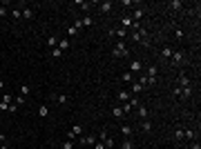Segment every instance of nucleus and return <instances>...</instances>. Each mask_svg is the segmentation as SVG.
<instances>
[{"instance_id":"1","label":"nucleus","mask_w":201,"mask_h":149,"mask_svg":"<svg viewBox=\"0 0 201 149\" xmlns=\"http://www.w3.org/2000/svg\"><path fill=\"white\" fill-rule=\"evenodd\" d=\"M112 56H114V58H125V56H130V49L125 47V42H116V45H114Z\"/></svg>"},{"instance_id":"2","label":"nucleus","mask_w":201,"mask_h":149,"mask_svg":"<svg viewBox=\"0 0 201 149\" xmlns=\"http://www.w3.org/2000/svg\"><path fill=\"white\" fill-rule=\"evenodd\" d=\"M157 80H159V69H157V65H150L148 67V87L154 85Z\"/></svg>"},{"instance_id":"3","label":"nucleus","mask_w":201,"mask_h":149,"mask_svg":"<svg viewBox=\"0 0 201 149\" xmlns=\"http://www.w3.org/2000/svg\"><path fill=\"white\" fill-rule=\"evenodd\" d=\"M76 136H78V138H80V136H83V125H74V127H72V131H70V134H67V140L76 138Z\"/></svg>"},{"instance_id":"4","label":"nucleus","mask_w":201,"mask_h":149,"mask_svg":"<svg viewBox=\"0 0 201 149\" xmlns=\"http://www.w3.org/2000/svg\"><path fill=\"white\" fill-rule=\"evenodd\" d=\"M139 71H143V62L141 60H132L130 62V73H139Z\"/></svg>"},{"instance_id":"5","label":"nucleus","mask_w":201,"mask_h":149,"mask_svg":"<svg viewBox=\"0 0 201 149\" xmlns=\"http://www.w3.org/2000/svg\"><path fill=\"white\" fill-rule=\"evenodd\" d=\"M94 142H96V136H92V134H89V136H80V145H85V147H87V145H89V147H94Z\"/></svg>"},{"instance_id":"6","label":"nucleus","mask_w":201,"mask_h":149,"mask_svg":"<svg viewBox=\"0 0 201 149\" xmlns=\"http://www.w3.org/2000/svg\"><path fill=\"white\" fill-rule=\"evenodd\" d=\"M183 58H186V54H183V51H172V62H174V65H181Z\"/></svg>"},{"instance_id":"7","label":"nucleus","mask_w":201,"mask_h":149,"mask_svg":"<svg viewBox=\"0 0 201 149\" xmlns=\"http://www.w3.org/2000/svg\"><path fill=\"white\" fill-rule=\"evenodd\" d=\"M177 87H190V78H188L186 76V73H181V76H179V85H177Z\"/></svg>"},{"instance_id":"8","label":"nucleus","mask_w":201,"mask_h":149,"mask_svg":"<svg viewBox=\"0 0 201 149\" xmlns=\"http://www.w3.org/2000/svg\"><path fill=\"white\" fill-rule=\"evenodd\" d=\"M70 45H72V42H70V38H63V40H58V49L63 51V54H65V51L70 49Z\"/></svg>"},{"instance_id":"9","label":"nucleus","mask_w":201,"mask_h":149,"mask_svg":"<svg viewBox=\"0 0 201 149\" xmlns=\"http://www.w3.org/2000/svg\"><path fill=\"white\" fill-rule=\"evenodd\" d=\"M139 116H141V120H148L150 111H148V107H145V105H139Z\"/></svg>"},{"instance_id":"10","label":"nucleus","mask_w":201,"mask_h":149,"mask_svg":"<svg viewBox=\"0 0 201 149\" xmlns=\"http://www.w3.org/2000/svg\"><path fill=\"white\" fill-rule=\"evenodd\" d=\"M38 116H40V118H47V116H49V107H47V105H40V107H38Z\"/></svg>"},{"instance_id":"11","label":"nucleus","mask_w":201,"mask_h":149,"mask_svg":"<svg viewBox=\"0 0 201 149\" xmlns=\"http://www.w3.org/2000/svg\"><path fill=\"white\" fill-rule=\"evenodd\" d=\"M116 98H118L121 102H128V100L132 98V94H128V91H118V94H116Z\"/></svg>"},{"instance_id":"12","label":"nucleus","mask_w":201,"mask_h":149,"mask_svg":"<svg viewBox=\"0 0 201 149\" xmlns=\"http://www.w3.org/2000/svg\"><path fill=\"white\" fill-rule=\"evenodd\" d=\"M20 14H22V18H27V20H31L34 18V11L29 7H25V9H20Z\"/></svg>"},{"instance_id":"13","label":"nucleus","mask_w":201,"mask_h":149,"mask_svg":"<svg viewBox=\"0 0 201 149\" xmlns=\"http://www.w3.org/2000/svg\"><path fill=\"white\" fill-rule=\"evenodd\" d=\"M121 25H125V29H128V27H132V29H134V22H132V18H130V16H123Z\"/></svg>"},{"instance_id":"14","label":"nucleus","mask_w":201,"mask_h":149,"mask_svg":"<svg viewBox=\"0 0 201 149\" xmlns=\"http://www.w3.org/2000/svg\"><path fill=\"white\" fill-rule=\"evenodd\" d=\"M101 11H103V14H110V11H112V2H110V0H107V2H101Z\"/></svg>"},{"instance_id":"15","label":"nucleus","mask_w":201,"mask_h":149,"mask_svg":"<svg viewBox=\"0 0 201 149\" xmlns=\"http://www.w3.org/2000/svg\"><path fill=\"white\" fill-rule=\"evenodd\" d=\"M121 131H123L125 138H130V136H132V127H130V125H121Z\"/></svg>"},{"instance_id":"16","label":"nucleus","mask_w":201,"mask_h":149,"mask_svg":"<svg viewBox=\"0 0 201 149\" xmlns=\"http://www.w3.org/2000/svg\"><path fill=\"white\" fill-rule=\"evenodd\" d=\"M114 33H116L118 38H128V29H125V27H118V29H114Z\"/></svg>"},{"instance_id":"17","label":"nucleus","mask_w":201,"mask_h":149,"mask_svg":"<svg viewBox=\"0 0 201 149\" xmlns=\"http://www.w3.org/2000/svg\"><path fill=\"white\" fill-rule=\"evenodd\" d=\"M192 96V87H183L181 89V98H190Z\"/></svg>"},{"instance_id":"18","label":"nucleus","mask_w":201,"mask_h":149,"mask_svg":"<svg viewBox=\"0 0 201 149\" xmlns=\"http://www.w3.org/2000/svg\"><path fill=\"white\" fill-rule=\"evenodd\" d=\"M141 129L143 131H152V123L150 120H141Z\"/></svg>"},{"instance_id":"19","label":"nucleus","mask_w":201,"mask_h":149,"mask_svg":"<svg viewBox=\"0 0 201 149\" xmlns=\"http://www.w3.org/2000/svg\"><path fill=\"white\" fill-rule=\"evenodd\" d=\"M112 116H114V118H123L125 113H123V109H121V107H114V109H112Z\"/></svg>"},{"instance_id":"20","label":"nucleus","mask_w":201,"mask_h":149,"mask_svg":"<svg viewBox=\"0 0 201 149\" xmlns=\"http://www.w3.org/2000/svg\"><path fill=\"white\" fill-rule=\"evenodd\" d=\"M121 80H123V82H132V80H134V73L125 71V73H123V78H121Z\"/></svg>"},{"instance_id":"21","label":"nucleus","mask_w":201,"mask_h":149,"mask_svg":"<svg viewBox=\"0 0 201 149\" xmlns=\"http://www.w3.org/2000/svg\"><path fill=\"white\" fill-rule=\"evenodd\" d=\"M161 56H163V58H172V49L170 47H163V49H161Z\"/></svg>"},{"instance_id":"22","label":"nucleus","mask_w":201,"mask_h":149,"mask_svg":"<svg viewBox=\"0 0 201 149\" xmlns=\"http://www.w3.org/2000/svg\"><path fill=\"white\" fill-rule=\"evenodd\" d=\"M47 45H49L51 49H54V47H58V38H54V36H51V38H47Z\"/></svg>"},{"instance_id":"23","label":"nucleus","mask_w":201,"mask_h":149,"mask_svg":"<svg viewBox=\"0 0 201 149\" xmlns=\"http://www.w3.org/2000/svg\"><path fill=\"white\" fill-rule=\"evenodd\" d=\"M51 56H54V58H58V60H60V58H63V51H60L58 47H54V49H51Z\"/></svg>"},{"instance_id":"24","label":"nucleus","mask_w":201,"mask_h":149,"mask_svg":"<svg viewBox=\"0 0 201 149\" xmlns=\"http://www.w3.org/2000/svg\"><path fill=\"white\" fill-rule=\"evenodd\" d=\"M80 20H83V27H89V25H94V20H92L89 16H83Z\"/></svg>"},{"instance_id":"25","label":"nucleus","mask_w":201,"mask_h":149,"mask_svg":"<svg viewBox=\"0 0 201 149\" xmlns=\"http://www.w3.org/2000/svg\"><path fill=\"white\" fill-rule=\"evenodd\" d=\"M141 91H143V87H141V85H139V82H134V87H132V96H136V94H141Z\"/></svg>"},{"instance_id":"26","label":"nucleus","mask_w":201,"mask_h":149,"mask_svg":"<svg viewBox=\"0 0 201 149\" xmlns=\"http://www.w3.org/2000/svg\"><path fill=\"white\" fill-rule=\"evenodd\" d=\"M56 102H58V105H67V96L58 94V96H56Z\"/></svg>"},{"instance_id":"27","label":"nucleus","mask_w":201,"mask_h":149,"mask_svg":"<svg viewBox=\"0 0 201 149\" xmlns=\"http://www.w3.org/2000/svg\"><path fill=\"white\" fill-rule=\"evenodd\" d=\"M67 36H70V38H74V36H78V29H76V27H70V29H67Z\"/></svg>"},{"instance_id":"28","label":"nucleus","mask_w":201,"mask_h":149,"mask_svg":"<svg viewBox=\"0 0 201 149\" xmlns=\"http://www.w3.org/2000/svg\"><path fill=\"white\" fill-rule=\"evenodd\" d=\"M103 145H105V149H110V147H114V138H110V136H107V138L103 140Z\"/></svg>"},{"instance_id":"29","label":"nucleus","mask_w":201,"mask_h":149,"mask_svg":"<svg viewBox=\"0 0 201 149\" xmlns=\"http://www.w3.org/2000/svg\"><path fill=\"white\" fill-rule=\"evenodd\" d=\"M20 94H22V98H25V96H29V85H22V87H20Z\"/></svg>"},{"instance_id":"30","label":"nucleus","mask_w":201,"mask_h":149,"mask_svg":"<svg viewBox=\"0 0 201 149\" xmlns=\"http://www.w3.org/2000/svg\"><path fill=\"white\" fill-rule=\"evenodd\" d=\"M123 149H134V142H132L130 138H128V140H123Z\"/></svg>"},{"instance_id":"31","label":"nucleus","mask_w":201,"mask_h":149,"mask_svg":"<svg viewBox=\"0 0 201 149\" xmlns=\"http://www.w3.org/2000/svg\"><path fill=\"white\" fill-rule=\"evenodd\" d=\"M170 7H172V9H174V11H177V9H181V7H183V5L179 2V0H172V2H170Z\"/></svg>"},{"instance_id":"32","label":"nucleus","mask_w":201,"mask_h":149,"mask_svg":"<svg viewBox=\"0 0 201 149\" xmlns=\"http://www.w3.org/2000/svg\"><path fill=\"white\" fill-rule=\"evenodd\" d=\"M139 85L145 89V87H148V76H141V78H139Z\"/></svg>"},{"instance_id":"33","label":"nucleus","mask_w":201,"mask_h":149,"mask_svg":"<svg viewBox=\"0 0 201 149\" xmlns=\"http://www.w3.org/2000/svg\"><path fill=\"white\" fill-rule=\"evenodd\" d=\"M174 140H183V129H177L174 131Z\"/></svg>"},{"instance_id":"34","label":"nucleus","mask_w":201,"mask_h":149,"mask_svg":"<svg viewBox=\"0 0 201 149\" xmlns=\"http://www.w3.org/2000/svg\"><path fill=\"white\" fill-rule=\"evenodd\" d=\"M76 5L80 9H89V2H83V0H76Z\"/></svg>"},{"instance_id":"35","label":"nucleus","mask_w":201,"mask_h":149,"mask_svg":"<svg viewBox=\"0 0 201 149\" xmlns=\"http://www.w3.org/2000/svg\"><path fill=\"white\" fill-rule=\"evenodd\" d=\"M11 16H14V18H22V14H20V9H11Z\"/></svg>"},{"instance_id":"36","label":"nucleus","mask_w":201,"mask_h":149,"mask_svg":"<svg viewBox=\"0 0 201 149\" xmlns=\"http://www.w3.org/2000/svg\"><path fill=\"white\" fill-rule=\"evenodd\" d=\"M11 98H14L11 94H5V96H2V102H9V105H11Z\"/></svg>"},{"instance_id":"37","label":"nucleus","mask_w":201,"mask_h":149,"mask_svg":"<svg viewBox=\"0 0 201 149\" xmlns=\"http://www.w3.org/2000/svg\"><path fill=\"white\" fill-rule=\"evenodd\" d=\"M0 111H9V102H0Z\"/></svg>"},{"instance_id":"38","label":"nucleus","mask_w":201,"mask_h":149,"mask_svg":"<svg viewBox=\"0 0 201 149\" xmlns=\"http://www.w3.org/2000/svg\"><path fill=\"white\" fill-rule=\"evenodd\" d=\"M16 105H18V107L25 105V98H22V96H16Z\"/></svg>"},{"instance_id":"39","label":"nucleus","mask_w":201,"mask_h":149,"mask_svg":"<svg viewBox=\"0 0 201 149\" xmlns=\"http://www.w3.org/2000/svg\"><path fill=\"white\" fill-rule=\"evenodd\" d=\"M14 111H18V105H16V102H11V105H9V113H14Z\"/></svg>"},{"instance_id":"40","label":"nucleus","mask_w":201,"mask_h":149,"mask_svg":"<svg viewBox=\"0 0 201 149\" xmlns=\"http://www.w3.org/2000/svg\"><path fill=\"white\" fill-rule=\"evenodd\" d=\"M94 149H105V145H103L101 140H96V142H94Z\"/></svg>"},{"instance_id":"41","label":"nucleus","mask_w":201,"mask_h":149,"mask_svg":"<svg viewBox=\"0 0 201 149\" xmlns=\"http://www.w3.org/2000/svg\"><path fill=\"white\" fill-rule=\"evenodd\" d=\"M74 27H76V29H80V27H83V20H80V18L74 20Z\"/></svg>"},{"instance_id":"42","label":"nucleus","mask_w":201,"mask_h":149,"mask_svg":"<svg viewBox=\"0 0 201 149\" xmlns=\"http://www.w3.org/2000/svg\"><path fill=\"white\" fill-rule=\"evenodd\" d=\"M105 138H107V131H101V134H99V140L103 142V140H105Z\"/></svg>"},{"instance_id":"43","label":"nucleus","mask_w":201,"mask_h":149,"mask_svg":"<svg viewBox=\"0 0 201 149\" xmlns=\"http://www.w3.org/2000/svg\"><path fill=\"white\" fill-rule=\"evenodd\" d=\"M63 149H72V140H65V142H63Z\"/></svg>"},{"instance_id":"44","label":"nucleus","mask_w":201,"mask_h":149,"mask_svg":"<svg viewBox=\"0 0 201 149\" xmlns=\"http://www.w3.org/2000/svg\"><path fill=\"white\" fill-rule=\"evenodd\" d=\"M190 149H201V147H199V142H194V145H192Z\"/></svg>"},{"instance_id":"45","label":"nucleus","mask_w":201,"mask_h":149,"mask_svg":"<svg viewBox=\"0 0 201 149\" xmlns=\"http://www.w3.org/2000/svg\"><path fill=\"white\" fill-rule=\"evenodd\" d=\"M0 149H9V147H7V142H2V145H0Z\"/></svg>"},{"instance_id":"46","label":"nucleus","mask_w":201,"mask_h":149,"mask_svg":"<svg viewBox=\"0 0 201 149\" xmlns=\"http://www.w3.org/2000/svg\"><path fill=\"white\" fill-rule=\"evenodd\" d=\"M2 87H5V82H2V80H0V89H2Z\"/></svg>"},{"instance_id":"47","label":"nucleus","mask_w":201,"mask_h":149,"mask_svg":"<svg viewBox=\"0 0 201 149\" xmlns=\"http://www.w3.org/2000/svg\"><path fill=\"white\" fill-rule=\"evenodd\" d=\"M150 149H154V147H150Z\"/></svg>"}]
</instances>
